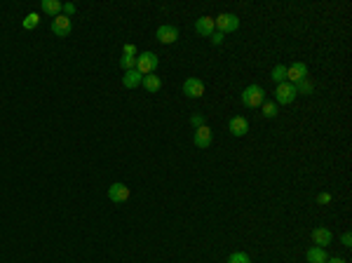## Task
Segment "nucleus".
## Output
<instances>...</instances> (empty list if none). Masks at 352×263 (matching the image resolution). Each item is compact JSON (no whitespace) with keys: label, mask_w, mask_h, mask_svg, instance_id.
<instances>
[{"label":"nucleus","mask_w":352,"mask_h":263,"mask_svg":"<svg viewBox=\"0 0 352 263\" xmlns=\"http://www.w3.org/2000/svg\"><path fill=\"white\" fill-rule=\"evenodd\" d=\"M296 87L291 85V82H280L277 87H275V104L277 106H289V104H294L296 101Z\"/></svg>","instance_id":"f03ea898"},{"label":"nucleus","mask_w":352,"mask_h":263,"mask_svg":"<svg viewBox=\"0 0 352 263\" xmlns=\"http://www.w3.org/2000/svg\"><path fill=\"white\" fill-rule=\"evenodd\" d=\"M122 54H125V56H136L139 52H136V47L132 45V43H127V45L122 47Z\"/></svg>","instance_id":"b1692460"},{"label":"nucleus","mask_w":352,"mask_h":263,"mask_svg":"<svg viewBox=\"0 0 352 263\" xmlns=\"http://www.w3.org/2000/svg\"><path fill=\"white\" fill-rule=\"evenodd\" d=\"M52 33H54L56 38L71 36V17H63V14H59V17L52 19Z\"/></svg>","instance_id":"6e6552de"},{"label":"nucleus","mask_w":352,"mask_h":263,"mask_svg":"<svg viewBox=\"0 0 352 263\" xmlns=\"http://www.w3.org/2000/svg\"><path fill=\"white\" fill-rule=\"evenodd\" d=\"M141 80H144V75L136 71V68H132V71H125V75H122V85H125L127 90H136V87L141 85Z\"/></svg>","instance_id":"4468645a"},{"label":"nucleus","mask_w":352,"mask_h":263,"mask_svg":"<svg viewBox=\"0 0 352 263\" xmlns=\"http://www.w3.org/2000/svg\"><path fill=\"white\" fill-rule=\"evenodd\" d=\"M157 54L153 52H141V54L136 56V71L141 73V75H151V73L157 71Z\"/></svg>","instance_id":"7ed1b4c3"},{"label":"nucleus","mask_w":352,"mask_h":263,"mask_svg":"<svg viewBox=\"0 0 352 263\" xmlns=\"http://www.w3.org/2000/svg\"><path fill=\"white\" fill-rule=\"evenodd\" d=\"M40 7H43V12L50 14L52 19L61 14V2H59V0H43V2H40Z\"/></svg>","instance_id":"dca6fc26"},{"label":"nucleus","mask_w":352,"mask_h":263,"mask_svg":"<svg viewBox=\"0 0 352 263\" xmlns=\"http://www.w3.org/2000/svg\"><path fill=\"white\" fill-rule=\"evenodd\" d=\"M190 125H193L195 129L202 127V125H204V115H193V118H190Z\"/></svg>","instance_id":"a878e982"},{"label":"nucleus","mask_w":352,"mask_h":263,"mask_svg":"<svg viewBox=\"0 0 352 263\" xmlns=\"http://www.w3.org/2000/svg\"><path fill=\"white\" fill-rule=\"evenodd\" d=\"M155 38L162 43V45H174L179 40V28L172 26V24H162V26L155 31Z\"/></svg>","instance_id":"39448f33"},{"label":"nucleus","mask_w":352,"mask_h":263,"mask_svg":"<svg viewBox=\"0 0 352 263\" xmlns=\"http://www.w3.org/2000/svg\"><path fill=\"white\" fill-rule=\"evenodd\" d=\"M240 99L247 108H261V104L265 101V92H263L261 85H249V87H244Z\"/></svg>","instance_id":"f257e3e1"},{"label":"nucleus","mask_w":352,"mask_h":263,"mask_svg":"<svg viewBox=\"0 0 352 263\" xmlns=\"http://www.w3.org/2000/svg\"><path fill=\"white\" fill-rule=\"evenodd\" d=\"M108 200H113V202H127L129 200V188H127L125 183H113L108 188Z\"/></svg>","instance_id":"f8f14e48"},{"label":"nucleus","mask_w":352,"mask_h":263,"mask_svg":"<svg viewBox=\"0 0 352 263\" xmlns=\"http://www.w3.org/2000/svg\"><path fill=\"white\" fill-rule=\"evenodd\" d=\"M214 26H216V31H221L223 36L226 33H233V31H237L240 28V19H237V14H218L216 19H214Z\"/></svg>","instance_id":"20e7f679"},{"label":"nucleus","mask_w":352,"mask_h":263,"mask_svg":"<svg viewBox=\"0 0 352 263\" xmlns=\"http://www.w3.org/2000/svg\"><path fill=\"white\" fill-rule=\"evenodd\" d=\"M305 259H307V263H326L329 261L324 247H310L305 252Z\"/></svg>","instance_id":"2eb2a0df"},{"label":"nucleus","mask_w":352,"mask_h":263,"mask_svg":"<svg viewBox=\"0 0 352 263\" xmlns=\"http://www.w3.org/2000/svg\"><path fill=\"white\" fill-rule=\"evenodd\" d=\"M136 56H125L122 54L120 56V68H122V71H132V68H136Z\"/></svg>","instance_id":"412c9836"},{"label":"nucleus","mask_w":352,"mask_h":263,"mask_svg":"<svg viewBox=\"0 0 352 263\" xmlns=\"http://www.w3.org/2000/svg\"><path fill=\"white\" fill-rule=\"evenodd\" d=\"M183 94L190 97V99H200L204 94V82L200 80V78H188V80L183 82Z\"/></svg>","instance_id":"0eeeda50"},{"label":"nucleus","mask_w":352,"mask_h":263,"mask_svg":"<svg viewBox=\"0 0 352 263\" xmlns=\"http://www.w3.org/2000/svg\"><path fill=\"white\" fill-rule=\"evenodd\" d=\"M214 141V134H211V129L207 125H202V127L195 129V134H193V144L198 146V148H209Z\"/></svg>","instance_id":"9d476101"},{"label":"nucleus","mask_w":352,"mask_h":263,"mask_svg":"<svg viewBox=\"0 0 352 263\" xmlns=\"http://www.w3.org/2000/svg\"><path fill=\"white\" fill-rule=\"evenodd\" d=\"M38 24H40V17H38L36 12L26 14V19H24V28H28V31H31V28H36Z\"/></svg>","instance_id":"5701e85b"},{"label":"nucleus","mask_w":352,"mask_h":263,"mask_svg":"<svg viewBox=\"0 0 352 263\" xmlns=\"http://www.w3.org/2000/svg\"><path fill=\"white\" fill-rule=\"evenodd\" d=\"M61 12H63V17H71V14H75V5L66 2V5H61Z\"/></svg>","instance_id":"393cba45"},{"label":"nucleus","mask_w":352,"mask_h":263,"mask_svg":"<svg viewBox=\"0 0 352 263\" xmlns=\"http://www.w3.org/2000/svg\"><path fill=\"white\" fill-rule=\"evenodd\" d=\"M326 263H348V261H345V259H338V256H336V259H329Z\"/></svg>","instance_id":"c756f323"},{"label":"nucleus","mask_w":352,"mask_h":263,"mask_svg":"<svg viewBox=\"0 0 352 263\" xmlns=\"http://www.w3.org/2000/svg\"><path fill=\"white\" fill-rule=\"evenodd\" d=\"M214 31H216V26H214V19L211 17H200L198 21H195V33H198V36L209 38Z\"/></svg>","instance_id":"9b49d317"},{"label":"nucleus","mask_w":352,"mask_h":263,"mask_svg":"<svg viewBox=\"0 0 352 263\" xmlns=\"http://www.w3.org/2000/svg\"><path fill=\"white\" fill-rule=\"evenodd\" d=\"M270 78L275 80V85H280V82H287V66H284V64H277L275 68H272Z\"/></svg>","instance_id":"a211bd4d"},{"label":"nucleus","mask_w":352,"mask_h":263,"mask_svg":"<svg viewBox=\"0 0 352 263\" xmlns=\"http://www.w3.org/2000/svg\"><path fill=\"white\" fill-rule=\"evenodd\" d=\"M226 263H251V259L244 254V252H235V254L228 256V261Z\"/></svg>","instance_id":"4be33fe9"},{"label":"nucleus","mask_w":352,"mask_h":263,"mask_svg":"<svg viewBox=\"0 0 352 263\" xmlns=\"http://www.w3.org/2000/svg\"><path fill=\"white\" fill-rule=\"evenodd\" d=\"M228 132L233 136H244L249 132V120L244 115H235V118L228 120Z\"/></svg>","instance_id":"1a4fd4ad"},{"label":"nucleus","mask_w":352,"mask_h":263,"mask_svg":"<svg viewBox=\"0 0 352 263\" xmlns=\"http://www.w3.org/2000/svg\"><path fill=\"white\" fill-rule=\"evenodd\" d=\"M341 242H343V247H348V249H350V247H352V235H350V233H343Z\"/></svg>","instance_id":"c85d7f7f"},{"label":"nucleus","mask_w":352,"mask_h":263,"mask_svg":"<svg viewBox=\"0 0 352 263\" xmlns=\"http://www.w3.org/2000/svg\"><path fill=\"white\" fill-rule=\"evenodd\" d=\"M305 78H307V66L303 61H296V64L287 66V82L296 85V82L305 80Z\"/></svg>","instance_id":"423d86ee"},{"label":"nucleus","mask_w":352,"mask_h":263,"mask_svg":"<svg viewBox=\"0 0 352 263\" xmlns=\"http://www.w3.org/2000/svg\"><path fill=\"white\" fill-rule=\"evenodd\" d=\"M331 240H334V233H331L329 228H315V230H312V242H315V247L331 245Z\"/></svg>","instance_id":"ddd939ff"},{"label":"nucleus","mask_w":352,"mask_h":263,"mask_svg":"<svg viewBox=\"0 0 352 263\" xmlns=\"http://www.w3.org/2000/svg\"><path fill=\"white\" fill-rule=\"evenodd\" d=\"M209 38H211V43H214V45H221V43H223V38H226V36H223L221 31H214V33H211Z\"/></svg>","instance_id":"bb28decb"},{"label":"nucleus","mask_w":352,"mask_h":263,"mask_svg":"<svg viewBox=\"0 0 352 263\" xmlns=\"http://www.w3.org/2000/svg\"><path fill=\"white\" fill-rule=\"evenodd\" d=\"M294 87H296V94H305V97H307V94H312V92H315V87H312V82L307 80V78H305V80H301V82H296Z\"/></svg>","instance_id":"aec40b11"},{"label":"nucleus","mask_w":352,"mask_h":263,"mask_svg":"<svg viewBox=\"0 0 352 263\" xmlns=\"http://www.w3.org/2000/svg\"><path fill=\"white\" fill-rule=\"evenodd\" d=\"M261 108H263V115H265V118H275V115L280 113V108H277L275 101H263Z\"/></svg>","instance_id":"6ab92c4d"},{"label":"nucleus","mask_w":352,"mask_h":263,"mask_svg":"<svg viewBox=\"0 0 352 263\" xmlns=\"http://www.w3.org/2000/svg\"><path fill=\"white\" fill-rule=\"evenodd\" d=\"M317 202H319V205H329V202H331V195H329V193H319V195H317Z\"/></svg>","instance_id":"cd10ccee"},{"label":"nucleus","mask_w":352,"mask_h":263,"mask_svg":"<svg viewBox=\"0 0 352 263\" xmlns=\"http://www.w3.org/2000/svg\"><path fill=\"white\" fill-rule=\"evenodd\" d=\"M141 85H144V87L151 92V94H155V92H160V87H162V80H160L155 73H151V75H144Z\"/></svg>","instance_id":"f3484780"}]
</instances>
